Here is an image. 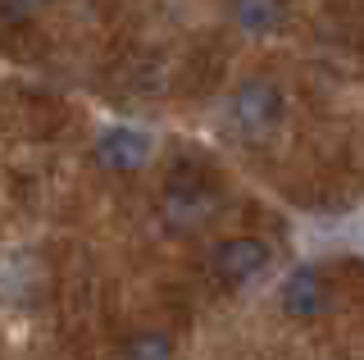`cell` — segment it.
<instances>
[{"label": "cell", "instance_id": "cell-1", "mask_svg": "<svg viewBox=\"0 0 364 360\" xmlns=\"http://www.w3.org/2000/svg\"><path fill=\"white\" fill-rule=\"evenodd\" d=\"M282 119V92L264 78H250V83L237 87L232 96V123L242 128V137H264V132L278 128Z\"/></svg>", "mask_w": 364, "mask_h": 360}, {"label": "cell", "instance_id": "cell-2", "mask_svg": "<svg viewBox=\"0 0 364 360\" xmlns=\"http://www.w3.org/2000/svg\"><path fill=\"white\" fill-rule=\"evenodd\" d=\"M269 246L259 242V238H223L219 246H214V255H210V265H214V274L223 278V283H232V287H246L250 278H259L269 269Z\"/></svg>", "mask_w": 364, "mask_h": 360}, {"label": "cell", "instance_id": "cell-3", "mask_svg": "<svg viewBox=\"0 0 364 360\" xmlns=\"http://www.w3.org/2000/svg\"><path fill=\"white\" fill-rule=\"evenodd\" d=\"M96 160L105 169H136L151 160V137L132 123H114L96 137Z\"/></svg>", "mask_w": 364, "mask_h": 360}, {"label": "cell", "instance_id": "cell-4", "mask_svg": "<svg viewBox=\"0 0 364 360\" xmlns=\"http://www.w3.org/2000/svg\"><path fill=\"white\" fill-rule=\"evenodd\" d=\"M323 301H328V283H323V274H318L314 265H301V269H291V274L282 278V310L296 314V319L318 314Z\"/></svg>", "mask_w": 364, "mask_h": 360}, {"label": "cell", "instance_id": "cell-5", "mask_svg": "<svg viewBox=\"0 0 364 360\" xmlns=\"http://www.w3.org/2000/svg\"><path fill=\"white\" fill-rule=\"evenodd\" d=\"M164 215H168L173 228L191 233L214 215V196L205 192V187H196V183H178V187H168V196H164Z\"/></svg>", "mask_w": 364, "mask_h": 360}, {"label": "cell", "instance_id": "cell-6", "mask_svg": "<svg viewBox=\"0 0 364 360\" xmlns=\"http://www.w3.org/2000/svg\"><path fill=\"white\" fill-rule=\"evenodd\" d=\"M232 23L246 37H273L291 14V0H232Z\"/></svg>", "mask_w": 364, "mask_h": 360}, {"label": "cell", "instance_id": "cell-7", "mask_svg": "<svg viewBox=\"0 0 364 360\" xmlns=\"http://www.w3.org/2000/svg\"><path fill=\"white\" fill-rule=\"evenodd\" d=\"M128 360H173V342L164 333H141L128 342Z\"/></svg>", "mask_w": 364, "mask_h": 360}, {"label": "cell", "instance_id": "cell-8", "mask_svg": "<svg viewBox=\"0 0 364 360\" xmlns=\"http://www.w3.org/2000/svg\"><path fill=\"white\" fill-rule=\"evenodd\" d=\"M46 5H50V0H0V9H5L9 18H32V14H41Z\"/></svg>", "mask_w": 364, "mask_h": 360}]
</instances>
